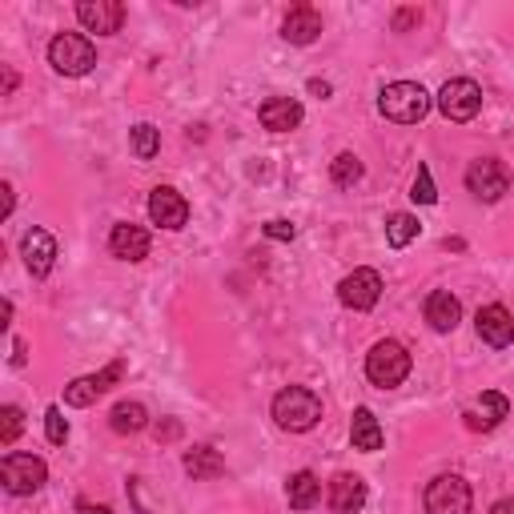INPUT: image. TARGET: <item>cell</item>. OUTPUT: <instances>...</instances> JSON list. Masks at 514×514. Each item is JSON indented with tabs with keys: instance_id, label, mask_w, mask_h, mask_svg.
<instances>
[{
	"instance_id": "cell-1",
	"label": "cell",
	"mask_w": 514,
	"mask_h": 514,
	"mask_svg": "<svg viewBox=\"0 0 514 514\" xmlns=\"http://www.w3.org/2000/svg\"><path fill=\"white\" fill-rule=\"evenodd\" d=\"M274 418L282 430H294V434H306L318 426L322 418V398L306 386H286L278 398H274Z\"/></svg>"
},
{
	"instance_id": "cell-2",
	"label": "cell",
	"mask_w": 514,
	"mask_h": 514,
	"mask_svg": "<svg viewBox=\"0 0 514 514\" xmlns=\"http://www.w3.org/2000/svg\"><path fill=\"white\" fill-rule=\"evenodd\" d=\"M378 109H382V117H390L398 125H418L430 113V93L414 81H394V85L382 89Z\"/></svg>"
},
{
	"instance_id": "cell-3",
	"label": "cell",
	"mask_w": 514,
	"mask_h": 514,
	"mask_svg": "<svg viewBox=\"0 0 514 514\" xmlns=\"http://www.w3.org/2000/svg\"><path fill=\"white\" fill-rule=\"evenodd\" d=\"M406 374H410V354H406V346L402 342H378L370 354H366V378L374 382V386H382V390H394V386H402L406 382Z\"/></svg>"
},
{
	"instance_id": "cell-4",
	"label": "cell",
	"mask_w": 514,
	"mask_h": 514,
	"mask_svg": "<svg viewBox=\"0 0 514 514\" xmlns=\"http://www.w3.org/2000/svg\"><path fill=\"white\" fill-rule=\"evenodd\" d=\"M49 65L65 77H85L93 65H97V53H93V41L81 37V33H57L53 45H49Z\"/></svg>"
},
{
	"instance_id": "cell-5",
	"label": "cell",
	"mask_w": 514,
	"mask_h": 514,
	"mask_svg": "<svg viewBox=\"0 0 514 514\" xmlns=\"http://www.w3.org/2000/svg\"><path fill=\"white\" fill-rule=\"evenodd\" d=\"M470 502L474 494L458 474H438L426 486V514H470Z\"/></svg>"
},
{
	"instance_id": "cell-6",
	"label": "cell",
	"mask_w": 514,
	"mask_h": 514,
	"mask_svg": "<svg viewBox=\"0 0 514 514\" xmlns=\"http://www.w3.org/2000/svg\"><path fill=\"white\" fill-rule=\"evenodd\" d=\"M45 478L49 470L37 454H5V462H0V482L9 494H33L45 486Z\"/></svg>"
},
{
	"instance_id": "cell-7",
	"label": "cell",
	"mask_w": 514,
	"mask_h": 514,
	"mask_svg": "<svg viewBox=\"0 0 514 514\" xmlns=\"http://www.w3.org/2000/svg\"><path fill=\"white\" fill-rule=\"evenodd\" d=\"M438 109H442L446 121H458V125H462V121H474L478 109H482V89H478L470 77H454V81L442 85Z\"/></svg>"
},
{
	"instance_id": "cell-8",
	"label": "cell",
	"mask_w": 514,
	"mask_h": 514,
	"mask_svg": "<svg viewBox=\"0 0 514 514\" xmlns=\"http://www.w3.org/2000/svg\"><path fill=\"white\" fill-rule=\"evenodd\" d=\"M466 189H470L478 201H498V197H506V189H510V173H506V165L494 161V157L470 161V169H466Z\"/></svg>"
},
{
	"instance_id": "cell-9",
	"label": "cell",
	"mask_w": 514,
	"mask_h": 514,
	"mask_svg": "<svg viewBox=\"0 0 514 514\" xmlns=\"http://www.w3.org/2000/svg\"><path fill=\"white\" fill-rule=\"evenodd\" d=\"M338 298H342V306H350V310H374L378 298H382V278H378V270H354L350 278H342Z\"/></svg>"
},
{
	"instance_id": "cell-10",
	"label": "cell",
	"mask_w": 514,
	"mask_h": 514,
	"mask_svg": "<svg viewBox=\"0 0 514 514\" xmlns=\"http://www.w3.org/2000/svg\"><path fill=\"white\" fill-rule=\"evenodd\" d=\"M77 21L97 37H113L121 29V21H125V5H117V0H81Z\"/></svg>"
},
{
	"instance_id": "cell-11",
	"label": "cell",
	"mask_w": 514,
	"mask_h": 514,
	"mask_svg": "<svg viewBox=\"0 0 514 514\" xmlns=\"http://www.w3.org/2000/svg\"><path fill=\"white\" fill-rule=\"evenodd\" d=\"M121 374H125V362H109L101 374H89V378H77L73 386H65V402H69V406H89V402H97L113 382H121Z\"/></svg>"
},
{
	"instance_id": "cell-12",
	"label": "cell",
	"mask_w": 514,
	"mask_h": 514,
	"mask_svg": "<svg viewBox=\"0 0 514 514\" xmlns=\"http://www.w3.org/2000/svg\"><path fill=\"white\" fill-rule=\"evenodd\" d=\"M21 253H25V266L33 278H45L57 262V237L49 229H29L25 241H21Z\"/></svg>"
},
{
	"instance_id": "cell-13",
	"label": "cell",
	"mask_w": 514,
	"mask_h": 514,
	"mask_svg": "<svg viewBox=\"0 0 514 514\" xmlns=\"http://www.w3.org/2000/svg\"><path fill=\"white\" fill-rule=\"evenodd\" d=\"M149 217H153V225H161V229H181V225L189 221V205H185V197H181L177 189L161 185V189L149 193Z\"/></svg>"
},
{
	"instance_id": "cell-14",
	"label": "cell",
	"mask_w": 514,
	"mask_h": 514,
	"mask_svg": "<svg viewBox=\"0 0 514 514\" xmlns=\"http://www.w3.org/2000/svg\"><path fill=\"white\" fill-rule=\"evenodd\" d=\"M478 338L486 346H494V350L510 346L514 342V318H510V310L506 306H482L478 310Z\"/></svg>"
},
{
	"instance_id": "cell-15",
	"label": "cell",
	"mask_w": 514,
	"mask_h": 514,
	"mask_svg": "<svg viewBox=\"0 0 514 514\" xmlns=\"http://www.w3.org/2000/svg\"><path fill=\"white\" fill-rule=\"evenodd\" d=\"M109 249H113V257H121V262H141V257H149V233L133 221H121L109 233Z\"/></svg>"
},
{
	"instance_id": "cell-16",
	"label": "cell",
	"mask_w": 514,
	"mask_h": 514,
	"mask_svg": "<svg viewBox=\"0 0 514 514\" xmlns=\"http://www.w3.org/2000/svg\"><path fill=\"white\" fill-rule=\"evenodd\" d=\"M257 117H262V125H266L270 133H290V129L302 125V105H298L294 97H270Z\"/></svg>"
},
{
	"instance_id": "cell-17",
	"label": "cell",
	"mask_w": 514,
	"mask_h": 514,
	"mask_svg": "<svg viewBox=\"0 0 514 514\" xmlns=\"http://www.w3.org/2000/svg\"><path fill=\"white\" fill-rule=\"evenodd\" d=\"M330 506L338 514H358L366 506V482L358 474H338L330 482Z\"/></svg>"
},
{
	"instance_id": "cell-18",
	"label": "cell",
	"mask_w": 514,
	"mask_h": 514,
	"mask_svg": "<svg viewBox=\"0 0 514 514\" xmlns=\"http://www.w3.org/2000/svg\"><path fill=\"white\" fill-rule=\"evenodd\" d=\"M318 33H322V17H318L310 5H298V9L282 21V37H286L290 45H310V41H318Z\"/></svg>"
},
{
	"instance_id": "cell-19",
	"label": "cell",
	"mask_w": 514,
	"mask_h": 514,
	"mask_svg": "<svg viewBox=\"0 0 514 514\" xmlns=\"http://www.w3.org/2000/svg\"><path fill=\"white\" fill-rule=\"evenodd\" d=\"M426 322H430L438 334H450V330L462 322V306H458V298H454V294H446V290L430 294V298H426Z\"/></svg>"
},
{
	"instance_id": "cell-20",
	"label": "cell",
	"mask_w": 514,
	"mask_h": 514,
	"mask_svg": "<svg viewBox=\"0 0 514 514\" xmlns=\"http://www.w3.org/2000/svg\"><path fill=\"white\" fill-rule=\"evenodd\" d=\"M506 414H510V402H506L498 390H486V394L478 398V414H474V410H466L462 418H466V426H470V430H494Z\"/></svg>"
},
{
	"instance_id": "cell-21",
	"label": "cell",
	"mask_w": 514,
	"mask_h": 514,
	"mask_svg": "<svg viewBox=\"0 0 514 514\" xmlns=\"http://www.w3.org/2000/svg\"><path fill=\"white\" fill-rule=\"evenodd\" d=\"M350 438H354V450H366V454L382 450V426H378V418H374L366 406H362V410H354Z\"/></svg>"
},
{
	"instance_id": "cell-22",
	"label": "cell",
	"mask_w": 514,
	"mask_h": 514,
	"mask_svg": "<svg viewBox=\"0 0 514 514\" xmlns=\"http://www.w3.org/2000/svg\"><path fill=\"white\" fill-rule=\"evenodd\" d=\"M286 498H290L294 510H310V506L322 498V482H318L310 470H298V474H290V482H286Z\"/></svg>"
},
{
	"instance_id": "cell-23",
	"label": "cell",
	"mask_w": 514,
	"mask_h": 514,
	"mask_svg": "<svg viewBox=\"0 0 514 514\" xmlns=\"http://www.w3.org/2000/svg\"><path fill=\"white\" fill-rule=\"evenodd\" d=\"M185 470H189L193 478H217V474H225V458H221L213 446H193V450L185 454Z\"/></svg>"
},
{
	"instance_id": "cell-24",
	"label": "cell",
	"mask_w": 514,
	"mask_h": 514,
	"mask_svg": "<svg viewBox=\"0 0 514 514\" xmlns=\"http://www.w3.org/2000/svg\"><path fill=\"white\" fill-rule=\"evenodd\" d=\"M109 422H113V430H117V434H137V430H145V426H149V414H145V406H141V402H117V406H113V414H109Z\"/></svg>"
},
{
	"instance_id": "cell-25",
	"label": "cell",
	"mask_w": 514,
	"mask_h": 514,
	"mask_svg": "<svg viewBox=\"0 0 514 514\" xmlns=\"http://www.w3.org/2000/svg\"><path fill=\"white\" fill-rule=\"evenodd\" d=\"M418 217H410V213H390L386 217V241L394 245V249H406L414 237H418Z\"/></svg>"
},
{
	"instance_id": "cell-26",
	"label": "cell",
	"mask_w": 514,
	"mask_h": 514,
	"mask_svg": "<svg viewBox=\"0 0 514 514\" xmlns=\"http://www.w3.org/2000/svg\"><path fill=\"white\" fill-rule=\"evenodd\" d=\"M129 145H133V153H137L141 161H153V157L161 153V133H157L153 125H137V129L129 133Z\"/></svg>"
},
{
	"instance_id": "cell-27",
	"label": "cell",
	"mask_w": 514,
	"mask_h": 514,
	"mask_svg": "<svg viewBox=\"0 0 514 514\" xmlns=\"http://www.w3.org/2000/svg\"><path fill=\"white\" fill-rule=\"evenodd\" d=\"M330 177H334V185L350 189V185H358V181H362V161H358L354 153H342V157H334Z\"/></svg>"
},
{
	"instance_id": "cell-28",
	"label": "cell",
	"mask_w": 514,
	"mask_h": 514,
	"mask_svg": "<svg viewBox=\"0 0 514 514\" xmlns=\"http://www.w3.org/2000/svg\"><path fill=\"white\" fill-rule=\"evenodd\" d=\"M418 205H434L438 201V189H434V177L426 165H418V177H414V193H410Z\"/></svg>"
},
{
	"instance_id": "cell-29",
	"label": "cell",
	"mask_w": 514,
	"mask_h": 514,
	"mask_svg": "<svg viewBox=\"0 0 514 514\" xmlns=\"http://www.w3.org/2000/svg\"><path fill=\"white\" fill-rule=\"evenodd\" d=\"M25 414H21V406H5V422H0V442H5V446H13L17 442V434H21V422Z\"/></svg>"
},
{
	"instance_id": "cell-30",
	"label": "cell",
	"mask_w": 514,
	"mask_h": 514,
	"mask_svg": "<svg viewBox=\"0 0 514 514\" xmlns=\"http://www.w3.org/2000/svg\"><path fill=\"white\" fill-rule=\"evenodd\" d=\"M45 430H49V442H53V446H61V442L69 438V422H65V414H61L57 406L45 410Z\"/></svg>"
},
{
	"instance_id": "cell-31",
	"label": "cell",
	"mask_w": 514,
	"mask_h": 514,
	"mask_svg": "<svg viewBox=\"0 0 514 514\" xmlns=\"http://www.w3.org/2000/svg\"><path fill=\"white\" fill-rule=\"evenodd\" d=\"M294 233H298V229H294L290 221H282V217L266 225V237H274V241H294Z\"/></svg>"
},
{
	"instance_id": "cell-32",
	"label": "cell",
	"mask_w": 514,
	"mask_h": 514,
	"mask_svg": "<svg viewBox=\"0 0 514 514\" xmlns=\"http://www.w3.org/2000/svg\"><path fill=\"white\" fill-rule=\"evenodd\" d=\"M418 21H422V13H418V9H402V13L394 17V29H398V33H406V29H410V25H418Z\"/></svg>"
},
{
	"instance_id": "cell-33",
	"label": "cell",
	"mask_w": 514,
	"mask_h": 514,
	"mask_svg": "<svg viewBox=\"0 0 514 514\" xmlns=\"http://www.w3.org/2000/svg\"><path fill=\"white\" fill-rule=\"evenodd\" d=\"M490 514H514V498H502V502H494V506H490Z\"/></svg>"
},
{
	"instance_id": "cell-34",
	"label": "cell",
	"mask_w": 514,
	"mask_h": 514,
	"mask_svg": "<svg viewBox=\"0 0 514 514\" xmlns=\"http://www.w3.org/2000/svg\"><path fill=\"white\" fill-rule=\"evenodd\" d=\"M13 366H25V342H13Z\"/></svg>"
},
{
	"instance_id": "cell-35",
	"label": "cell",
	"mask_w": 514,
	"mask_h": 514,
	"mask_svg": "<svg viewBox=\"0 0 514 514\" xmlns=\"http://www.w3.org/2000/svg\"><path fill=\"white\" fill-rule=\"evenodd\" d=\"M0 193H5V213H13V185H0Z\"/></svg>"
},
{
	"instance_id": "cell-36",
	"label": "cell",
	"mask_w": 514,
	"mask_h": 514,
	"mask_svg": "<svg viewBox=\"0 0 514 514\" xmlns=\"http://www.w3.org/2000/svg\"><path fill=\"white\" fill-rule=\"evenodd\" d=\"M17 89V73L13 69H5V93H13Z\"/></svg>"
},
{
	"instance_id": "cell-37",
	"label": "cell",
	"mask_w": 514,
	"mask_h": 514,
	"mask_svg": "<svg viewBox=\"0 0 514 514\" xmlns=\"http://www.w3.org/2000/svg\"><path fill=\"white\" fill-rule=\"evenodd\" d=\"M310 93H322V97H326V93H330V85H326V81H310Z\"/></svg>"
}]
</instances>
